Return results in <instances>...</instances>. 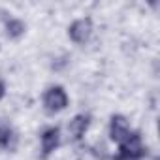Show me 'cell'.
Wrapping results in <instances>:
<instances>
[{"instance_id": "1", "label": "cell", "mask_w": 160, "mask_h": 160, "mask_svg": "<svg viewBox=\"0 0 160 160\" xmlns=\"http://www.w3.org/2000/svg\"><path fill=\"white\" fill-rule=\"evenodd\" d=\"M43 106L49 113H57V111H60L68 106V96L60 87H51L43 94Z\"/></svg>"}, {"instance_id": "2", "label": "cell", "mask_w": 160, "mask_h": 160, "mask_svg": "<svg viewBox=\"0 0 160 160\" xmlns=\"http://www.w3.org/2000/svg\"><path fill=\"white\" fill-rule=\"evenodd\" d=\"M145 152L143 149V141L139 136L136 134H130L122 143H121V158L122 160H136V158H141Z\"/></svg>"}, {"instance_id": "3", "label": "cell", "mask_w": 160, "mask_h": 160, "mask_svg": "<svg viewBox=\"0 0 160 160\" xmlns=\"http://www.w3.org/2000/svg\"><path fill=\"white\" fill-rule=\"evenodd\" d=\"M92 34V23L89 19H77L70 27V38L75 43H85Z\"/></svg>"}, {"instance_id": "4", "label": "cell", "mask_w": 160, "mask_h": 160, "mask_svg": "<svg viewBox=\"0 0 160 160\" xmlns=\"http://www.w3.org/2000/svg\"><path fill=\"white\" fill-rule=\"evenodd\" d=\"M109 134H111V139L113 141H119L122 143L128 136H130V126H128V121L124 117H113L111 119V126H109Z\"/></svg>"}, {"instance_id": "5", "label": "cell", "mask_w": 160, "mask_h": 160, "mask_svg": "<svg viewBox=\"0 0 160 160\" xmlns=\"http://www.w3.org/2000/svg\"><path fill=\"white\" fill-rule=\"evenodd\" d=\"M87 126H89V117H85V115L73 117L70 121V124H68V136H70V139H79L85 134Z\"/></svg>"}, {"instance_id": "6", "label": "cell", "mask_w": 160, "mask_h": 160, "mask_svg": "<svg viewBox=\"0 0 160 160\" xmlns=\"http://www.w3.org/2000/svg\"><path fill=\"white\" fill-rule=\"evenodd\" d=\"M58 145V130L57 128H47L42 136V151L43 154H49L57 149Z\"/></svg>"}, {"instance_id": "7", "label": "cell", "mask_w": 160, "mask_h": 160, "mask_svg": "<svg viewBox=\"0 0 160 160\" xmlns=\"http://www.w3.org/2000/svg\"><path fill=\"white\" fill-rule=\"evenodd\" d=\"M15 145V136L12 132V128L0 121V147H13Z\"/></svg>"}, {"instance_id": "8", "label": "cell", "mask_w": 160, "mask_h": 160, "mask_svg": "<svg viewBox=\"0 0 160 160\" xmlns=\"http://www.w3.org/2000/svg\"><path fill=\"white\" fill-rule=\"evenodd\" d=\"M6 28H8V36L10 38H19L25 32V25L21 21H17V19H10L8 25H6Z\"/></svg>"}, {"instance_id": "9", "label": "cell", "mask_w": 160, "mask_h": 160, "mask_svg": "<svg viewBox=\"0 0 160 160\" xmlns=\"http://www.w3.org/2000/svg\"><path fill=\"white\" fill-rule=\"evenodd\" d=\"M2 94H4V85L0 83V96H2Z\"/></svg>"}]
</instances>
